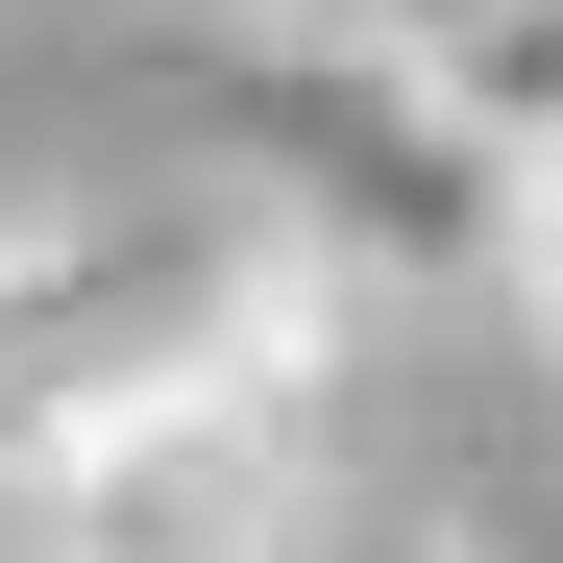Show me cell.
Returning <instances> with one entry per match:
<instances>
[{"label":"cell","instance_id":"6da1fadb","mask_svg":"<svg viewBox=\"0 0 563 563\" xmlns=\"http://www.w3.org/2000/svg\"><path fill=\"white\" fill-rule=\"evenodd\" d=\"M319 367H123L25 441V515L49 563H295L319 515V441H295Z\"/></svg>","mask_w":563,"mask_h":563},{"label":"cell","instance_id":"3957f363","mask_svg":"<svg viewBox=\"0 0 563 563\" xmlns=\"http://www.w3.org/2000/svg\"><path fill=\"white\" fill-rule=\"evenodd\" d=\"M319 25H343V49H393V74H417L441 25H490V0H319Z\"/></svg>","mask_w":563,"mask_h":563},{"label":"cell","instance_id":"277c9868","mask_svg":"<svg viewBox=\"0 0 563 563\" xmlns=\"http://www.w3.org/2000/svg\"><path fill=\"white\" fill-rule=\"evenodd\" d=\"M515 295L563 319V172H515Z\"/></svg>","mask_w":563,"mask_h":563},{"label":"cell","instance_id":"7a4b0ae2","mask_svg":"<svg viewBox=\"0 0 563 563\" xmlns=\"http://www.w3.org/2000/svg\"><path fill=\"white\" fill-rule=\"evenodd\" d=\"M417 99L490 147V172H563V0H490V25H441V49H417Z\"/></svg>","mask_w":563,"mask_h":563}]
</instances>
